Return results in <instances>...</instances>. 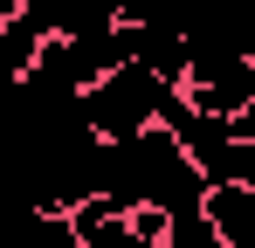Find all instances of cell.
I'll use <instances>...</instances> for the list:
<instances>
[{
	"label": "cell",
	"mask_w": 255,
	"mask_h": 248,
	"mask_svg": "<svg viewBox=\"0 0 255 248\" xmlns=\"http://www.w3.org/2000/svg\"><path fill=\"white\" fill-rule=\"evenodd\" d=\"M166 97H172V83H159L145 62H125V69H111L104 83H90L83 97H76V118L90 124L97 145H131V138L159 131Z\"/></svg>",
	"instance_id": "obj_1"
},
{
	"label": "cell",
	"mask_w": 255,
	"mask_h": 248,
	"mask_svg": "<svg viewBox=\"0 0 255 248\" xmlns=\"http://www.w3.org/2000/svg\"><path fill=\"white\" fill-rule=\"evenodd\" d=\"M207 228L221 248H255V186H207Z\"/></svg>",
	"instance_id": "obj_2"
},
{
	"label": "cell",
	"mask_w": 255,
	"mask_h": 248,
	"mask_svg": "<svg viewBox=\"0 0 255 248\" xmlns=\"http://www.w3.org/2000/svg\"><path fill=\"white\" fill-rule=\"evenodd\" d=\"M42 41H48V35H35V28H28L21 14H14V21H0V90H14V83L35 69Z\"/></svg>",
	"instance_id": "obj_3"
},
{
	"label": "cell",
	"mask_w": 255,
	"mask_h": 248,
	"mask_svg": "<svg viewBox=\"0 0 255 248\" xmlns=\"http://www.w3.org/2000/svg\"><path fill=\"white\" fill-rule=\"evenodd\" d=\"M104 28H118V7L111 0H69L62 21H55V41H90V35H104Z\"/></svg>",
	"instance_id": "obj_4"
},
{
	"label": "cell",
	"mask_w": 255,
	"mask_h": 248,
	"mask_svg": "<svg viewBox=\"0 0 255 248\" xmlns=\"http://www.w3.org/2000/svg\"><path fill=\"white\" fill-rule=\"evenodd\" d=\"M214 186H255V145H249V138L228 145V159H221V172H214Z\"/></svg>",
	"instance_id": "obj_5"
},
{
	"label": "cell",
	"mask_w": 255,
	"mask_h": 248,
	"mask_svg": "<svg viewBox=\"0 0 255 248\" xmlns=\"http://www.w3.org/2000/svg\"><path fill=\"white\" fill-rule=\"evenodd\" d=\"M166 248H221V235L207 228V214H179L166 228Z\"/></svg>",
	"instance_id": "obj_6"
},
{
	"label": "cell",
	"mask_w": 255,
	"mask_h": 248,
	"mask_svg": "<svg viewBox=\"0 0 255 248\" xmlns=\"http://www.w3.org/2000/svg\"><path fill=\"white\" fill-rule=\"evenodd\" d=\"M62 7H69V0H21V21H28L35 35H48V41H55V21H62Z\"/></svg>",
	"instance_id": "obj_7"
},
{
	"label": "cell",
	"mask_w": 255,
	"mask_h": 248,
	"mask_svg": "<svg viewBox=\"0 0 255 248\" xmlns=\"http://www.w3.org/2000/svg\"><path fill=\"white\" fill-rule=\"evenodd\" d=\"M83 248H138V235H131V221L118 214V221H104V228H90Z\"/></svg>",
	"instance_id": "obj_8"
},
{
	"label": "cell",
	"mask_w": 255,
	"mask_h": 248,
	"mask_svg": "<svg viewBox=\"0 0 255 248\" xmlns=\"http://www.w3.org/2000/svg\"><path fill=\"white\" fill-rule=\"evenodd\" d=\"M159 248H166V242H159Z\"/></svg>",
	"instance_id": "obj_9"
}]
</instances>
